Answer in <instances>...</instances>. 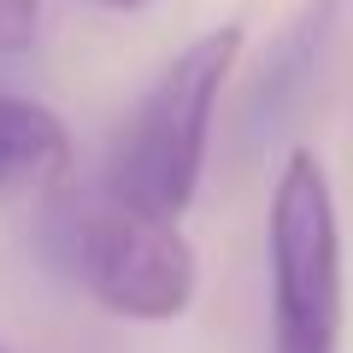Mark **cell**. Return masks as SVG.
Wrapping results in <instances>:
<instances>
[{"mask_svg": "<svg viewBox=\"0 0 353 353\" xmlns=\"http://www.w3.org/2000/svg\"><path fill=\"white\" fill-rule=\"evenodd\" d=\"M41 253L71 289L124 324H176L201 289V259L183 224L118 201L106 183H65L41 201Z\"/></svg>", "mask_w": 353, "mask_h": 353, "instance_id": "cell-1", "label": "cell"}, {"mask_svg": "<svg viewBox=\"0 0 353 353\" xmlns=\"http://www.w3.org/2000/svg\"><path fill=\"white\" fill-rule=\"evenodd\" d=\"M241 59V24H212L176 53L106 148L101 183L153 218H183L206 176L212 118Z\"/></svg>", "mask_w": 353, "mask_h": 353, "instance_id": "cell-2", "label": "cell"}, {"mask_svg": "<svg viewBox=\"0 0 353 353\" xmlns=\"http://www.w3.org/2000/svg\"><path fill=\"white\" fill-rule=\"evenodd\" d=\"M271 353H341V212L336 183L312 148H294L271 183L265 212Z\"/></svg>", "mask_w": 353, "mask_h": 353, "instance_id": "cell-3", "label": "cell"}, {"mask_svg": "<svg viewBox=\"0 0 353 353\" xmlns=\"http://www.w3.org/2000/svg\"><path fill=\"white\" fill-rule=\"evenodd\" d=\"M330 24H336V0H306L301 12L289 18V30L271 41V53L259 59V71L248 77V94H241V112H236L241 153H259L271 136H283V124L294 118L301 94L318 77Z\"/></svg>", "mask_w": 353, "mask_h": 353, "instance_id": "cell-4", "label": "cell"}, {"mask_svg": "<svg viewBox=\"0 0 353 353\" xmlns=\"http://www.w3.org/2000/svg\"><path fill=\"white\" fill-rule=\"evenodd\" d=\"M77 171V141L53 106L0 88V206L48 201Z\"/></svg>", "mask_w": 353, "mask_h": 353, "instance_id": "cell-5", "label": "cell"}, {"mask_svg": "<svg viewBox=\"0 0 353 353\" xmlns=\"http://www.w3.org/2000/svg\"><path fill=\"white\" fill-rule=\"evenodd\" d=\"M41 30V0H0V53H24Z\"/></svg>", "mask_w": 353, "mask_h": 353, "instance_id": "cell-6", "label": "cell"}, {"mask_svg": "<svg viewBox=\"0 0 353 353\" xmlns=\"http://www.w3.org/2000/svg\"><path fill=\"white\" fill-rule=\"evenodd\" d=\"M88 6H106V12H141V6H153V0H88Z\"/></svg>", "mask_w": 353, "mask_h": 353, "instance_id": "cell-7", "label": "cell"}, {"mask_svg": "<svg viewBox=\"0 0 353 353\" xmlns=\"http://www.w3.org/2000/svg\"><path fill=\"white\" fill-rule=\"evenodd\" d=\"M0 353H6V347H0Z\"/></svg>", "mask_w": 353, "mask_h": 353, "instance_id": "cell-8", "label": "cell"}]
</instances>
